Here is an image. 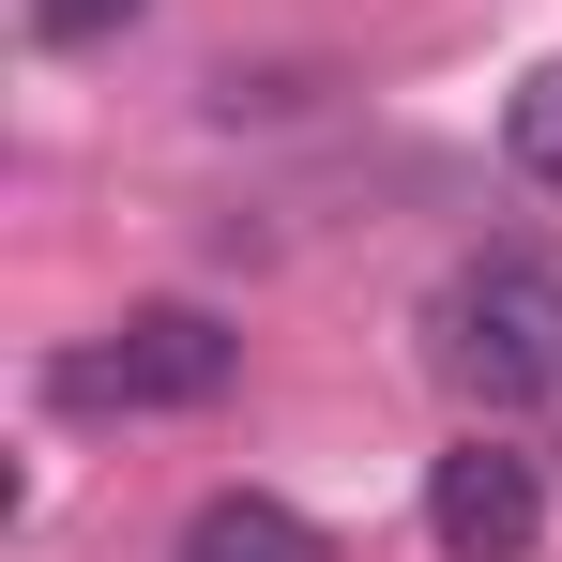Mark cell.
<instances>
[{"label": "cell", "mask_w": 562, "mask_h": 562, "mask_svg": "<svg viewBox=\"0 0 562 562\" xmlns=\"http://www.w3.org/2000/svg\"><path fill=\"white\" fill-rule=\"evenodd\" d=\"M426 548L441 562H532L548 548V471L502 426H471L457 457H426Z\"/></svg>", "instance_id": "cell-3"}, {"label": "cell", "mask_w": 562, "mask_h": 562, "mask_svg": "<svg viewBox=\"0 0 562 562\" xmlns=\"http://www.w3.org/2000/svg\"><path fill=\"white\" fill-rule=\"evenodd\" d=\"M502 153H517V183H548V198H562V61H532V77H517Z\"/></svg>", "instance_id": "cell-5"}, {"label": "cell", "mask_w": 562, "mask_h": 562, "mask_svg": "<svg viewBox=\"0 0 562 562\" xmlns=\"http://www.w3.org/2000/svg\"><path fill=\"white\" fill-rule=\"evenodd\" d=\"M228 380H244V335H228L213 304H122L106 335L46 350V411H77V426H153V411H213Z\"/></svg>", "instance_id": "cell-2"}, {"label": "cell", "mask_w": 562, "mask_h": 562, "mask_svg": "<svg viewBox=\"0 0 562 562\" xmlns=\"http://www.w3.org/2000/svg\"><path fill=\"white\" fill-rule=\"evenodd\" d=\"M137 15H153V0H31V46H46V61H92V46H122Z\"/></svg>", "instance_id": "cell-6"}, {"label": "cell", "mask_w": 562, "mask_h": 562, "mask_svg": "<svg viewBox=\"0 0 562 562\" xmlns=\"http://www.w3.org/2000/svg\"><path fill=\"white\" fill-rule=\"evenodd\" d=\"M426 380L471 426L562 411V259L548 244H471L457 274L426 289Z\"/></svg>", "instance_id": "cell-1"}, {"label": "cell", "mask_w": 562, "mask_h": 562, "mask_svg": "<svg viewBox=\"0 0 562 562\" xmlns=\"http://www.w3.org/2000/svg\"><path fill=\"white\" fill-rule=\"evenodd\" d=\"M183 562H335V532L304 502H274V486H213L183 517Z\"/></svg>", "instance_id": "cell-4"}]
</instances>
